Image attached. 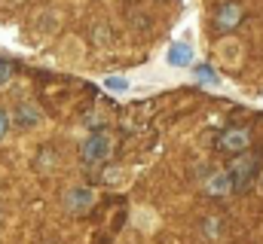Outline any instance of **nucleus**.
Segmentation results:
<instances>
[{
  "label": "nucleus",
  "instance_id": "15",
  "mask_svg": "<svg viewBox=\"0 0 263 244\" xmlns=\"http://www.w3.org/2000/svg\"><path fill=\"white\" fill-rule=\"evenodd\" d=\"M0 3H3V6H15L18 0H0Z\"/></svg>",
  "mask_w": 263,
  "mask_h": 244
},
{
  "label": "nucleus",
  "instance_id": "2",
  "mask_svg": "<svg viewBox=\"0 0 263 244\" xmlns=\"http://www.w3.org/2000/svg\"><path fill=\"white\" fill-rule=\"evenodd\" d=\"M110 156H114V134H110V131H92V134L83 140V147H80V159H83L89 168L104 165Z\"/></svg>",
  "mask_w": 263,
  "mask_h": 244
},
{
  "label": "nucleus",
  "instance_id": "12",
  "mask_svg": "<svg viewBox=\"0 0 263 244\" xmlns=\"http://www.w3.org/2000/svg\"><path fill=\"white\" fill-rule=\"evenodd\" d=\"M104 86H107L110 92H126V89H129V79H123V76H107Z\"/></svg>",
  "mask_w": 263,
  "mask_h": 244
},
{
  "label": "nucleus",
  "instance_id": "8",
  "mask_svg": "<svg viewBox=\"0 0 263 244\" xmlns=\"http://www.w3.org/2000/svg\"><path fill=\"white\" fill-rule=\"evenodd\" d=\"M168 64H175V67L193 64V49H190L187 43H175V46L168 49Z\"/></svg>",
  "mask_w": 263,
  "mask_h": 244
},
{
  "label": "nucleus",
  "instance_id": "6",
  "mask_svg": "<svg viewBox=\"0 0 263 244\" xmlns=\"http://www.w3.org/2000/svg\"><path fill=\"white\" fill-rule=\"evenodd\" d=\"M12 122H15L18 128H34V125L43 122V110H40L37 104H31V101H18L15 110H12Z\"/></svg>",
  "mask_w": 263,
  "mask_h": 244
},
{
  "label": "nucleus",
  "instance_id": "5",
  "mask_svg": "<svg viewBox=\"0 0 263 244\" xmlns=\"http://www.w3.org/2000/svg\"><path fill=\"white\" fill-rule=\"evenodd\" d=\"M92 205H95V189L89 186H73L65 192V208L70 214H86Z\"/></svg>",
  "mask_w": 263,
  "mask_h": 244
},
{
  "label": "nucleus",
  "instance_id": "7",
  "mask_svg": "<svg viewBox=\"0 0 263 244\" xmlns=\"http://www.w3.org/2000/svg\"><path fill=\"white\" fill-rule=\"evenodd\" d=\"M205 192H208L211 198H230V195H233V180H230V174H227V171H214V174H208V180H205Z\"/></svg>",
  "mask_w": 263,
  "mask_h": 244
},
{
  "label": "nucleus",
  "instance_id": "1",
  "mask_svg": "<svg viewBox=\"0 0 263 244\" xmlns=\"http://www.w3.org/2000/svg\"><path fill=\"white\" fill-rule=\"evenodd\" d=\"M257 171H260V159L254 156V153H239L233 162H230V168H227V174H230V180H233V192H248L254 180H257Z\"/></svg>",
  "mask_w": 263,
  "mask_h": 244
},
{
  "label": "nucleus",
  "instance_id": "4",
  "mask_svg": "<svg viewBox=\"0 0 263 244\" xmlns=\"http://www.w3.org/2000/svg\"><path fill=\"white\" fill-rule=\"evenodd\" d=\"M242 15H245V9H242L236 0H223V3L214 9V31H217V34H233V31L242 25Z\"/></svg>",
  "mask_w": 263,
  "mask_h": 244
},
{
  "label": "nucleus",
  "instance_id": "9",
  "mask_svg": "<svg viewBox=\"0 0 263 244\" xmlns=\"http://www.w3.org/2000/svg\"><path fill=\"white\" fill-rule=\"evenodd\" d=\"M193 73H196L199 83H205V86H217V83H220V76L214 73V67H211V64H196V67H193Z\"/></svg>",
  "mask_w": 263,
  "mask_h": 244
},
{
  "label": "nucleus",
  "instance_id": "10",
  "mask_svg": "<svg viewBox=\"0 0 263 244\" xmlns=\"http://www.w3.org/2000/svg\"><path fill=\"white\" fill-rule=\"evenodd\" d=\"M92 43H98V46H107V43H110V31H107V25L98 22V25L92 28Z\"/></svg>",
  "mask_w": 263,
  "mask_h": 244
},
{
  "label": "nucleus",
  "instance_id": "14",
  "mask_svg": "<svg viewBox=\"0 0 263 244\" xmlns=\"http://www.w3.org/2000/svg\"><path fill=\"white\" fill-rule=\"evenodd\" d=\"M3 131H6V113H0V137H3Z\"/></svg>",
  "mask_w": 263,
  "mask_h": 244
},
{
  "label": "nucleus",
  "instance_id": "13",
  "mask_svg": "<svg viewBox=\"0 0 263 244\" xmlns=\"http://www.w3.org/2000/svg\"><path fill=\"white\" fill-rule=\"evenodd\" d=\"M9 79H12V64H9V61H3V58H0V86H6Z\"/></svg>",
  "mask_w": 263,
  "mask_h": 244
},
{
  "label": "nucleus",
  "instance_id": "11",
  "mask_svg": "<svg viewBox=\"0 0 263 244\" xmlns=\"http://www.w3.org/2000/svg\"><path fill=\"white\" fill-rule=\"evenodd\" d=\"M220 229H223V217H205V235L208 238L220 235Z\"/></svg>",
  "mask_w": 263,
  "mask_h": 244
},
{
  "label": "nucleus",
  "instance_id": "3",
  "mask_svg": "<svg viewBox=\"0 0 263 244\" xmlns=\"http://www.w3.org/2000/svg\"><path fill=\"white\" fill-rule=\"evenodd\" d=\"M214 147H217V150H223V153L239 156V153H245V150L251 147V128H245V125L223 128V131L214 137Z\"/></svg>",
  "mask_w": 263,
  "mask_h": 244
}]
</instances>
